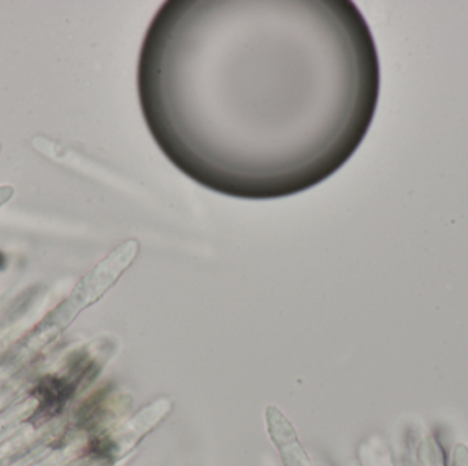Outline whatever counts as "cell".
Returning a JSON list of instances; mask_svg holds the SVG:
<instances>
[{"label":"cell","mask_w":468,"mask_h":466,"mask_svg":"<svg viewBox=\"0 0 468 466\" xmlns=\"http://www.w3.org/2000/svg\"><path fill=\"white\" fill-rule=\"evenodd\" d=\"M138 251L136 241L122 244L107 259L96 265L74 288L72 297L65 304L63 319H73L85 307L96 302L104 293L117 282L119 275L129 267Z\"/></svg>","instance_id":"cell-1"}]
</instances>
